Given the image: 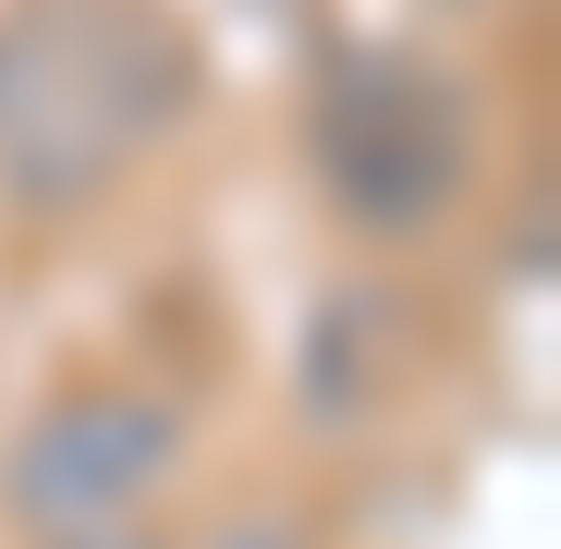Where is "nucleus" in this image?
Returning <instances> with one entry per match:
<instances>
[{
  "label": "nucleus",
  "mask_w": 561,
  "mask_h": 549,
  "mask_svg": "<svg viewBox=\"0 0 561 549\" xmlns=\"http://www.w3.org/2000/svg\"><path fill=\"white\" fill-rule=\"evenodd\" d=\"M220 549H294V537H280V525H244V537H220Z\"/></svg>",
  "instance_id": "nucleus-4"
},
{
  "label": "nucleus",
  "mask_w": 561,
  "mask_h": 549,
  "mask_svg": "<svg viewBox=\"0 0 561 549\" xmlns=\"http://www.w3.org/2000/svg\"><path fill=\"white\" fill-rule=\"evenodd\" d=\"M171 451H183L171 403H147V391H73V403H49L13 439L0 501H13V525H37V537H99V525H123L171 477Z\"/></svg>",
  "instance_id": "nucleus-3"
},
{
  "label": "nucleus",
  "mask_w": 561,
  "mask_h": 549,
  "mask_svg": "<svg viewBox=\"0 0 561 549\" xmlns=\"http://www.w3.org/2000/svg\"><path fill=\"white\" fill-rule=\"evenodd\" d=\"M183 49L147 0H25L0 25V183L73 208L171 123Z\"/></svg>",
  "instance_id": "nucleus-1"
},
{
  "label": "nucleus",
  "mask_w": 561,
  "mask_h": 549,
  "mask_svg": "<svg viewBox=\"0 0 561 549\" xmlns=\"http://www.w3.org/2000/svg\"><path fill=\"white\" fill-rule=\"evenodd\" d=\"M463 159H477V123H463V85L415 49H354L318 99V183L342 196L354 232H415L463 196Z\"/></svg>",
  "instance_id": "nucleus-2"
}]
</instances>
